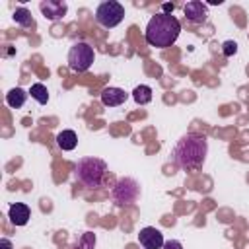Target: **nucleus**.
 <instances>
[{
	"mask_svg": "<svg viewBox=\"0 0 249 249\" xmlns=\"http://www.w3.org/2000/svg\"><path fill=\"white\" fill-rule=\"evenodd\" d=\"M206 154H208V140H206V136L191 132V134H185L175 144V148H173V161L181 169L193 171V169L202 167V163L206 160Z\"/></svg>",
	"mask_w": 249,
	"mask_h": 249,
	"instance_id": "f257e3e1",
	"label": "nucleus"
},
{
	"mask_svg": "<svg viewBox=\"0 0 249 249\" xmlns=\"http://www.w3.org/2000/svg\"><path fill=\"white\" fill-rule=\"evenodd\" d=\"M56 144H58L60 150L70 152V150L76 148V144H78V136H76L74 130H62V132L56 134Z\"/></svg>",
	"mask_w": 249,
	"mask_h": 249,
	"instance_id": "f8f14e48",
	"label": "nucleus"
},
{
	"mask_svg": "<svg viewBox=\"0 0 249 249\" xmlns=\"http://www.w3.org/2000/svg\"><path fill=\"white\" fill-rule=\"evenodd\" d=\"M124 18V6L121 2H115V0H107V2H101L95 10V21L107 29L111 27H117Z\"/></svg>",
	"mask_w": 249,
	"mask_h": 249,
	"instance_id": "39448f33",
	"label": "nucleus"
},
{
	"mask_svg": "<svg viewBox=\"0 0 249 249\" xmlns=\"http://www.w3.org/2000/svg\"><path fill=\"white\" fill-rule=\"evenodd\" d=\"M161 249H183V245H181V241H177V239H167Z\"/></svg>",
	"mask_w": 249,
	"mask_h": 249,
	"instance_id": "6ab92c4d",
	"label": "nucleus"
},
{
	"mask_svg": "<svg viewBox=\"0 0 249 249\" xmlns=\"http://www.w3.org/2000/svg\"><path fill=\"white\" fill-rule=\"evenodd\" d=\"M173 12V4H163V14H169Z\"/></svg>",
	"mask_w": 249,
	"mask_h": 249,
	"instance_id": "412c9836",
	"label": "nucleus"
},
{
	"mask_svg": "<svg viewBox=\"0 0 249 249\" xmlns=\"http://www.w3.org/2000/svg\"><path fill=\"white\" fill-rule=\"evenodd\" d=\"M14 19H16V23H19L21 27H31V25H33V18H31V12H29L27 8H16Z\"/></svg>",
	"mask_w": 249,
	"mask_h": 249,
	"instance_id": "dca6fc26",
	"label": "nucleus"
},
{
	"mask_svg": "<svg viewBox=\"0 0 249 249\" xmlns=\"http://www.w3.org/2000/svg\"><path fill=\"white\" fill-rule=\"evenodd\" d=\"M93 58H95L93 47L89 43H86V41L74 43L70 47V51H68V66L74 72H86L93 64Z\"/></svg>",
	"mask_w": 249,
	"mask_h": 249,
	"instance_id": "20e7f679",
	"label": "nucleus"
},
{
	"mask_svg": "<svg viewBox=\"0 0 249 249\" xmlns=\"http://www.w3.org/2000/svg\"><path fill=\"white\" fill-rule=\"evenodd\" d=\"M41 12H43V16L45 18H49V19H60V18H64L66 16V12H68V6H66V2H56V0H47V2H41Z\"/></svg>",
	"mask_w": 249,
	"mask_h": 249,
	"instance_id": "1a4fd4ad",
	"label": "nucleus"
},
{
	"mask_svg": "<svg viewBox=\"0 0 249 249\" xmlns=\"http://www.w3.org/2000/svg\"><path fill=\"white\" fill-rule=\"evenodd\" d=\"M74 177L88 189H99L107 177V163L101 158H82L74 165Z\"/></svg>",
	"mask_w": 249,
	"mask_h": 249,
	"instance_id": "7ed1b4c3",
	"label": "nucleus"
},
{
	"mask_svg": "<svg viewBox=\"0 0 249 249\" xmlns=\"http://www.w3.org/2000/svg\"><path fill=\"white\" fill-rule=\"evenodd\" d=\"M222 53H224V56H233L237 53V43L235 41H224Z\"/></svg>",
	"mask_w": 249,
	"mask_h": 249,
	"instance_id": "a211bd4d",
	"label": "nucleus"
},
{
	"mask_svg": "<svg viewBox=\"0 0 249 249\" xmlns=\"http://www.w3.org/2000/svg\"><path fill=\"white\" fill-rule=\"evenodd\" d=\"M29 93H31V97H33L37 103H41V105H45V103L49 101V91H47V86H43V84H39V82L31 86Z\"/></svg>",
	"mask_w": 249,
	"mask_h": 249,
	"instance_id": "2eb2a0df",
	"label": "nucleus"
},
{
	"mask_svg": "<svg viewBox=\"0 0 249 249\" xmlns=\"http://www.w3.org/2000/svg\"><path fill=\"white\" fill-rule=\"evenodd\" d=\"M185 12V18L191 21V23H204L206 18H208V8L206 4H202L200 0H191L185 4L183 8Z\"/></svg>",
	"mask_w": 249,
	"mask_h": 249,
	"instance_id": "6e6552de",
	"label": "nucleus"
},
{
	"mask_svg": "<svg viewBox=\"0 0 249 249\" xmlns=\"http://www.w3.org/2000/svg\"><path fill=\"white\" fill-rule=\"evenodd\" d=\"M25 99H27V91L21 89V88H14V89H10V91L6 93V103H8L12 109L23 107Z\"/></svg>",
	"mask_w": 249,
	"mask_h": 249,
	"instance_id": "ddd939ff",
	"label": "nucleus"
},
{
	"mask_svg": "<svg viewBox=\"0 0 249 249\" xmlns=\"http://www.w3.org/2000/svg\"><path fill=\"white\" fill-rule=\"evenodd\" d=\"M138 195H140V185L134 179H130V177L119 179L115 183L113 191H111V196H113L117 206H130V204H134Z\"/></svg>",
	"mask_w": 249,
	"mask_h": 249,
	"instance_id": "423d86ee",
	"label": "nucleus"
},
{
	"mask_svg": "<svg viewBox=\"0 0 249 249\" xmlns=\"http://www.w3.org/2000/svg\"><path fill=\"white\" fill-rule=\"evenodd\" d=\"M0 249H14V245H12V241H10V239L2 237V239H0Z\"/></svg>",
	"mask_w": 249,
	"mask_h": 249,
	"instance_id": "aec40b11",
	"label": "nucleus"
},
{
	"mask_svg": "<svg viewBox=\"0 0 249 249\" xmlns=\"http://www.w3.org/2000/svg\"><path fill=\"white\" fill-rule=\"evenodd\" d=\"M29 216H31V210L23 202H14L10 206V210H8V218H10V222L14 226H25L27 220H29Z\"/></svg>",
	"mask_w": 249,
	"mask_h": 249,
	"instance_id": "9b49d317",
	"label": "nucleus"
},
{
	"mask_svg": "<svg viewBox=\"0 0 249 249\" xmlns=\"http://www.w3.org/2000/svg\"><path fill=\"white\" fill-rule=\"evenodd\" d=\"M93 247H95V235L91 231H84L74 245V249H93Z\"/></svg>",
	"mask_w": 249,
	"mask_h": 249,
	"instance_id": "f3484780",
	"label": "nucleus"
},
{
	"mask_svg": "<svg viewBox=\"0 0 249 249\" xmlns=\"http://www.w3.org/2000/svg\"><path fill=\"white\" fill-rule=\"evenodd\" d=\"M181 33V23L175 16L171 14H156L150 18V21L146 23V31H144V37H146V43L150 47H156V49H165V47H171L177 37Z\"/></svg>",
	"mask_w": 249,
	"mask_h": 249,
	"instance_id": "f03ea898",
	"label": "nucleus"
},
{
	"mask_svg": "<svg viewBox=\"0 0 249 249\" xmlns=\"http://www.w3.org/2000/svg\"><path fill=\"white\" fill-rule=\"evenodd\" d=\"M138 241L144 249H161L163 247V233L158 230V228H142L140 233H138Z\"/></svg>",
	"mask_w": 249,
	"mask_h": 249,
	"instance_id": "0eeeda50",
	"label": "nucleus"
},
{
	"mask_svg": "<svg viewBox=\"0 0 249 249\" xmlns=\"http://www.w3.org/2000/svg\"><path fill=\"white\" fill-rule=\"evenodd\" d=\"M132 99H134L138 105L150 103V101H152V88H150V86H144V84L136 86V88L132 89Z\"/></svg>",
	"mask_w": 249,
	"mask_h": 249,
	"instance_id": "4468645a",
	"label": "nucleus"
},
{
	"mask_svg": "<svg viewBox=\"0 0 249 249\" xmlns=\"http://www.w3.org/2000/svg\"><path fill=\"white\" fill-rule=\"evenodd\" d=\"M128 93L121 88H105L101 91V103L107 105V107H117V105H123L126 101Z\"/></svg>",
	"mask_w": 249,
	"mask_h": 249,
	"instance_id": "9d476101",
	"label": "nucleus"
}]
</instances>
